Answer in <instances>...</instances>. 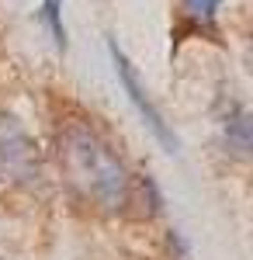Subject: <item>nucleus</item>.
<instances>
[{
    "mask_svg": "<svg viewBox=\"0 0 253 260\" xmlns=\"http://www.w3.org/2000/svg\"><path fill=\"white\" fill-rule=\"evenodd\" d=\"M226 146H229L233 153L250 156L253 153V115L239 111V115H233V118L226 121Z\"/></svg>",
    "mask_w": 253,
    "mask_h": 260,
    "instance_id": "20e7f679",
    "label": "nucleus"
},
{
    "mask_svg": "<svg viewBox=\"0 0 253 260\" xmlns=\"http://www.w3.org/2000/svg\"><path fill=\"white\" fill-rule=\"evenodd\" d=\"M56 153L62 177L83 201L104 212H121L132 205L136 180L118 153L83 121H66L56 136Z\"/></svg>",
    "mask_w": 253,
    "mask_h": 260,
    "instance_id": "f257e3e1",
    "label": "nucleus"
},
{
    "mask_svg": "<svg viewBox=\"0 0 253 260\" xmlns=\"http://www.w3.org/2000/svg\"><path fill=\"white\" fill-rule=\"evenodd\" d=\"M111 59H115V70H118V80H121V87L129 90V101L139 108V115H142V121L149 125V132H153L156 139L163 142L170 153L177 149V139H174V132L167 128V121H163V115L156 111V104L149 98H146V90L139 87V77H136V70H132V62L125 59V52L118 49L115 42H111Z\"/></svg>",
    "mask_w": 253,
    "mask_h": 260,
    "instance_id": "7ed1b4c3",
    "label": "nucleus"
},
{
    "mask_svg": "<svg viewBox=\"0 0 253 260\" xmlns=\"http://www.w3.org/2000/svg\"><path fill=\"white\" fill-rule=\"evenodd\" d=\"M42 177V156L35 139L21 128L18 118L0 115V184L31 187Z\"/></svg>",
    "mask_w": 253,
    "mask_h": 260,
    "instance_id": "f03ea898",
    "label": "nucleus"
},
{
    "mask_svg": "<svg viewBox=\"0 0 253 260\" xmlns=\"http://www.w3.org/2000/svg\"><path fill=\"white\" fill-rule=\"evenodd\" d=\"M218 4H222V0H184L187 14H191V18H198V21H205V24H208V21L215 18Z\"/></svg>",
    "mask_w": 253,
    "mask_h": 260,
    "instance_id": "423d86ee",
    "label": "nucleus"
},
{
    "mask_svg": "<svg viewBox=\"0 0 253 260\" xmlns=\"http://www.w3.org/2000/svg\"><path fill=\"white\" fill-rule=\"evenodd\" d=\"M42 21L49 24L52 42L59 49H66V28H62V0H42Z\"/></svg>",
    "mask_w": 253,
    "mask_h": 260,
    "instance_id": "39448f33",
    "label": "nucleus"
}]
</instances>
